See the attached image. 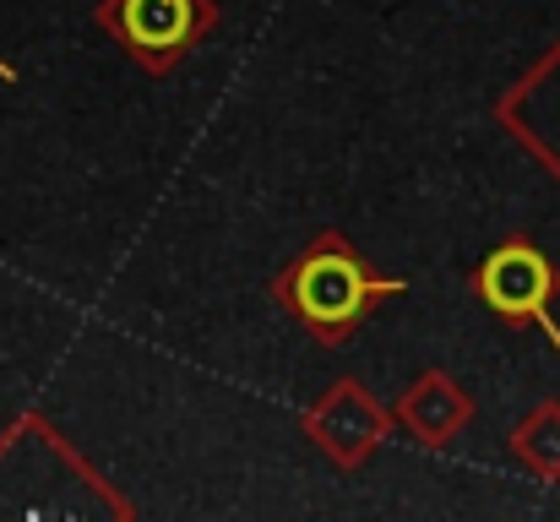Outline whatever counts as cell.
Wrapping results in <instances>:
<instances>
[{
  "instance_id": "6da1fadb",
  "label": "cell",
  "mask_w": 560,
  "mask_h": 522,
  "mask_svg": "<svg viewBox=\"0 0 560 522\" xmlns=\"http://www.w3.org/2000/svg\"><path fill=\"white\" fill-rule=\"evenodd\" d=\"M386 294H402V283L371 278L365 262H360L338 234H322V240H316L305 256H294L289 272H283V305H289L316 338H327V344L349 338V333L365 322V311H371L375 300H386Z\"/></svg>"
},
{
  "instance_id": "7a4b0ae2",
  "label": "cell",
  "mask_w": 560,
  "mask_h": 522,
  "mask_svg": "<svg viewBox=\"0 0 560 522\" xmlns=\"http://www.w3.org/2000/svg\"><path fill=\"white\" fill-rule=\"evenodd\" d=\"M115 38L153 71H170L212 27V0H109Z\"/></svg>"
},
{
  "instance_id": "3957f363",
  "label": "cell",
  "mask_w": 560,
  "mask_h": 522,
  "mask_svg": "<svg viewBox=\"0 0 560 522\" xmlns=\"http://www.w3.org/2000/svg\"><path fill=\"white\" fill-rule=\"evenodd\" d=\"M474 289H479V300L495 316H506V322H545L556 333V322L545 316V305L556 294V272H550V262L534 245L517 240V245H501L495 256H485Z\"/></svg>"
},
{
  "instance_id": "277c9868",
  "label": "cell",
  "mask_w": 560,
  "mask_h": 522,
  "mask_svg": "<svg viewBox=\"0 0 560 522\" xmlns=\"http://www.w3.org/2000/svg\"><path fill=\"white\" fill-rule=\"evenodd\" d=\"M506 120H517L528 148H539L560 170V49L517 88V98L506 104Z\"/></svg>"
}]
</instances>
